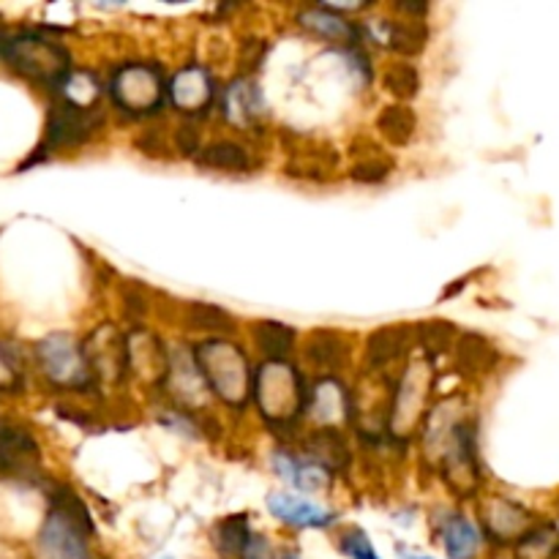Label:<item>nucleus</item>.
<instances>
[{"mask_svg": "<svg viewBox=\"0 0 559 559\" xmlns=\"http://www.w3.org/2000/svg\"><path fill=\"white\" fill-rule=\"evenodd\" d=\"M52 511L36 538L38 559H93V519L85 502L69 486H55Z\"/></svg>", "mask_w": 559, "mask_h": 559, "instance_id": "1", "label": "nucleus"}, {"mask_svg": "<svg viewBox=\"0 0 559 559\" xmlns=\"http://www.w3.org/2000/svg\"><path fill=\"white\" fill-rule=\"evenodd\" d=\"M251 393L254 402L260 404V413L265 424L278 426H293L298 415L309 409L311 391L304 388V377L298 369L284 360H267L260 366L254 377H251Z\"/></svg>", "mask_w": 559, "mask_h": 559, "instance_id": "2", "label": "nucleus"}, {"mask_svg": "<svg viewBox=\"0 0 559 559\" xmlns=\"http://www.w3.org/2000/svg\"><path fill=\"white\" fill-rule=\"evenodd\" d=\"M194 366L200 377H205L211 391L229 407H235V404L240 407L246 402L251 391V371L240 347L211 338L194 349Z\"/></svg>", "mask_w": 559, "mask_h": 559, "instance_id": "3", "label": "nucleus"}, {"mask_svg": "<svg viewBox=\"0 0 559 559\" xmlns=\"http://www.w3.org/2000/svg\"><path fill=\"white\" fill-rule=\"evenodd\" d=\"M0 55L16 74L41 82L47 87H60V82L69 76V52L60 44L47 41L36 33H22V36L3 41Z\"/></svg>", "mask_w": 559, "mask_h": 559, "instance_id": "4", "label": "nucleus"}, {"mask_svg": "<svg viewBox=\"0 0 559 559\" xmlns=\"http://www.w3.org/2000/svg\"><path fill=\"white\" fill-rule=\"evenodd\" d=\"M104 129V112L98 104H82L58 93V102L49 107L47 134L36 153L60 151V147H80L91 142Z\"/></svg>", "mask_w": 559, "mask_h": 559, "instance_id": "5", "label": "nucleus"}, {"mask_svg": "<svg viewBox=\"0 0 559 559\" xmlns=\"http://www.w3.org/2000/svg\"><path fill=\"white\" fill-rule=\"evenodd\" d=\"M167 87L164 76L156 66H123L109 80V98L118 109L142 118V115H156L164 104Z\"/></svg>", "mask_w": 559, "mask_h": 559, "instance_id": "6", "label": "nucleus"}, {"mask_svg": "<svg viewBox=\"0 0 559 559\" xmlns=\"http://www.w3.org/2000/svg\"><path fill=\"white\" fill-rule=\"evenodd\" d=\"M44 377L58 388H85L91 382L85 353L66 333H52L36 347Z\"/></svg>", "mask_w": 559, "mask_h": 559, "instance_id": "7", "label": "nucleus"}, {"mask_svg": "<svg viewBox=\"0 0 559 559\" xmlns=\"http://www.w3.org/2000/svg\"><path fill=\"white\" fill-rule=\"evenodd\" d=\"M167 98L178 112L186 115H205L207 107L216 102V85L213 76L200 66H189V69L178 71L167 87Z\"/></svg>", "mask_w": 559, "mask_h": 559, "instance_id": "8", "label": "nucleus"}, {"mask_svg": "<svg viewBox=\"0 0 559 559\" xmlns=\"http://www.w3.org/2000/svg\"><path fill=\"white\" fill-rule=\"evenodd\" d=\"M267 511H271V516H276L278 522L295 530H322L331 527L338 519L336 513L328 511V508L314 506V502L309 500H300V497L295 495H284V491L267 495Z\"/></svg>", "mask_w": 559, "mask_h": 559, "instance_id": "9", "label": "nucleus"}, {"mask_svg": "<svg viewBox=\"0 0 559 559\" xmlns=\"http://www.w3.org/2000/svg\"><path fill=\"white\" fill-rule=\"evenodd\" d=\"M304 355L314 369L333 374L349 364V338L338 331H331V328H320V331H311L306 336Z\"/></svg>", "mask_w": 559, "mask_h": 559, "instance_id": "10", "label": "nucleus"}, {"mask_svg": "<svg viewBox=\"0 0 559 559\" xmlns=\"http://www.w3.org/2000/svg\"><path fill=\"white\" fill-rule=\"evenodd\" d=\"M413 347V325H382L366 338V364L369 369H385L407 355Z\"/></svg>", "mask_w": 559, "mask_h": 559, "instance_id": "11", "label": "nucleus"}, {"mask_svg": "<svg viewBox=\"0 0 559 559\" xmlns=\"http://www.w3.org/2000/svg\"><path fill=\"white\" fill-rule=\"evenodd\" d=\"M38 464V445L20 426H0V469L27 475Z\"/></svg>", "mask_w": 559, "mask_h": 559, "instance_id": "12", "label": "nucleus"}, {"mask_svg": "<svg viewBox=\"0 0 559 559\" xmlns=\"http://www.w3.org/2000/svg\"><path fill=\"white\" fill-rule=\"evenodd\" d=\"M298 25L306 27L314 36L325 38V41H338V44H358L360 31L347 20V16L338 14L331 5H311L298 14Z\"/></svg>", "mask_w": 559, "mask_h": 559, "instance_id": "13", "label": "nucleus"}, {"mask_svg": "<svg viewBox=\"0 0 559 559\" xmlns=\"http://www.w3.org/2000/svg\"><path fill=\"white\" fill-rule=\"evenodd\" d=\"M273 469L282 475L287 484H293L300 491H320L328 484V469L320 467L314 459L293 456L287 451L273 453Z\"/></svg>", "mask_w": 559, "mask_h": 559, "instance_id": "14", "label": "nucleus"}, {"mask_svg": "<svg viewBox=\"0 0 559 559\" xmlns=\"http://www.w3.org/2000/svg\"><path fill=\"white\" fill-rule=\"evenodd\" d=\"M197 162H200V167L213 169V173H229V175H243L254 169L251 153L235 140L211 142V145L202 147Z\"/></svg>", "mask_w": 559, "mask_h": 559, "instance_id": "15", "label": "nucleus"}, {"mask_svg": "<svg viewBox=\"0 0 559 559\" xmlns=\"http://www.w3.org/2000/svg\"><path fill=\"white\" fill-rule=\"evenodd\" d=\"M448 559H475L480 551V533L464 513H451L440 530Z\"/></svg>", "mask_w": 559, "mask_h": 559, "instance_id": "16", "label": "nucleus"}, {"mask_svg": "<svg viewBox=\"0 0 559 559\" xmlns=\"http://www.w3.org/2000/svg\"><path fill=\"white\" fill-rule=\"evenodd\" d=\"M382 44L404 58H415L429 44V25H424L420 20L382 22Z\"/></svg>", "mask_w": 559, "mask_h": 559, "instance_id": "17", "label": "nucleus"}, {"mask_svg": "<svg viewBox=\"0 0 559 559\" xmlns=\"http://www.w3.org/2000/svg\"><path fill=\"white\" fill-rule=\"evenodd\" d=\"M377 131L393 147H407L418 134V115L409 104H388L377 115Z\"/></svg>", "mask_w": 559, "mask_h": 559, "instance_id": "18", "label": "nucleus"}, {"mask_svg": "<svg viewBox=\"0 0 559 559\" xmlns=\"http://www.w3.org/2000/svg\"><path fill=\"white\" fill-rule=\"evenodd\" d=\"M251 336H254L257 349H260L267 360H287L289 355H293L295 344H298V333H295V328L284 325V322H276V320L257 322Z\"/></svg>", "mask_w": 559, "mask_h": 559, "instance_id": "19", "label": "nucleus"}, {"mask_svg": "<svg viewBox=\"0 0 559 559\" xmlns=\"http://www.w3.org/2000/svg\"><path fill=\"white\" fill-rule=\"evenodd\" d=\"M213 546H216L218 557L222 559H240L243 555L246 544L251 538V527H249V516L246 513H238V516L222 519V522L213 527Z\"/></svg>", "mask_w": 559, "mask_h": 559, "instance_id": "20", "label": "nucleus"}, {"mask_svg": "<svg viewBox=\"0 0 559 559\" xmlns=\"http://www.w3.org/2000/svg\"><path fill=\"white\" fill-rule=\"evenodd\" d=\"M186 325L191 328V331H200V333H233L235 331V317L229 314L227 309H222V306L216 304H200V300H194V304H189V309H186Z\"/></svg>", "mask_w": 559, "mask_h": 559, "instance_id": "21", "label": "nucleus"}, {"mask_svg": "<svg viewBox=\"0 0 559 559\" xmlns=\"http://www.w3.org/2000/svg\"><path fill=\"white\" fill-rule=\"evenodd\" d=\"M227 115H229V120H235V123H240V126L254 123V120L262 115L260 91H257L249 80H238L233 87H229Z\"/></svg>", "mask_w": 559, "mask_h": 559, "instance_id": "22", "label": "nucleus"}, {"mask_svg": "<svg viewBox=\"0 0 559 559\" xmlns=\"http://www.w3.org/2000/svg\"><path fill=\"white\" fill-rule=\"evenodd\" d=\"M382 87L396 98V104L413 102L420 93V71L409 60H396L382 74Z\"/></svg>", "mask_w": 559, "mask_h": 559, "instance_id": "23", "label": "nucleus"}, {"mask_svg": "<svg viewBox=\"0 0 559 559\" xmlns=\"http://www.w3.org/2000/svg\"><path fill=\"white\" fill-rule=\"evenodd\" d=\"M393 173V162L385 156H377V151L371 156L360 158V162L353 164L349 169V180L355 183H366V186H377V183H385Z\"/></svg>", "mask_w": 559, "mask_h": 559, "instance_id": "24", "label": "nucleus"}, {"mask_svg": "<svg viewBox=\"0 0 559 559\" xmlns=\"http://www.w3.org/2000/svg\"><path fill=\"white\" fill-rule=\"evenodd\" d=\"M557 551L559 538L551 527L533 530V533L519 544V559H555Z\"/></svg>", "mask_w": 559, "mask_h": 559, "instance_id": "25", "label": "nucleus"}, {"mask_svg": "<svg viewBox=\"0 0 559 559\" xmlns=\"http://www.w3.org/2000/svg\"><path fill=\"white\" fill-rule=\"evenodd\" d=\"M338 551L349 559H380L377 549L371 546V538L360 527L344 530L342 538H338Z\"/></svg>", "mask_w": 559, "mask_h": 559, "instance_id": "26", "label": "nucleus"}, {"mask_svg": "<svg viewBox=\"0 0 559 559\" xmlns=\"http://www.w3.org/2000/svg\"><path fill=\"white\" fill-rule=\"evenodd\" d=\"M420 333V344H424L429 353H442V349H448L453 344V336H456V325H451V322H424V325L418 328Z\"/></svg>", "mask_w": 559, "mask_h": 559, "instance_id": "27", "label": "nucleus"}, {"mask_svg": "<svg viewBox=\"0 0 559 559\" xmlns=\"http://www.w3.org/2000/svg\"><path fill=\"white\" fill-rule=\"evenodd\" d=\"M175 147H178L183 156H200V131L194 126H180L175 131Z\"/></svg>", "mask_w": 559, "mask_h": 559, "instance_id": "28", "label": "nucleus"}, {"mask_svg": "<svg viewBox=\"0 0 559 559\" xmlns=\"http://www.w3.org/2000/svg\"><path fill=\"white\" fill-rule=\"evenodd\" d=\"M240 559H276V551H273L271 540L265 538L262 533H251L249 544H246L243 555Z\"/></svg>", "mask_w": 559, "mask_h": 559, "instance_id": "29", "label": "nucleus"}, {"mask_svg": "<svg viewBox=\"0 0 559 559\" xmlns=\"http://www.w3.org/2000/svg\"><path fill=\"white\" fill-rule=\"evenodd\" d=\"M136 147H140L145 156H164V153H167V145H164V140L158 131H145V134L136 140Z\"/></svg>", "mask_w": 559, "mask_h": 559, "instance_id": "30", "label": "nucleus"}, {"mask_svg": "<svg viewBox=\"0 0 559 559\" xmlns=\"http://www.w3.org/2000/svg\"><path fill=\"white\" fill-rule=\"evenodd\" d=\"M14 380H16L14 366L9 364V358H5V353H3V349H0V388H9Z\"/></svg>", "mask_w": 559, "mask_h": 559, "instance_id": "31", "label": "nucleus"}, {"mask_svg": "<svg viewBox=\"0 0 559 559\" xmlns=\"http://www.w3.org/2000/svg\"><path fill=\"white\" fill-rule=\"evenodd\" d=\"M396 9L409 16H424L429 11V3H396Z\"/></svg>", "mask_w": 559, "mask_h": 559, "instance_id": "32", "label": "nucleus"}, {"mask_svg": "<svg viewBox=\"0 0 559 559\" xmlns=\"http://www.w3.org/2000/svg\"><path fill=\"white\" fill-rule=\"evenodd\" d=\"M282 559H300V557L298 555H284Z\"/></svg>", "mask_w": 559, "mask_h": 559, "instance_id": "33", "label": "nucleus"}, {"mask_svg": "<svg viewBox=\"0 0 559 559\" xmlns=\"http://www.w3.org/2000/svg\"><path fill=\"white\" fill-rule=\"evenodd\" d=\"M409 559H431V557H409Z\"/></svg>", "mask_w": 559, "mask_h": 559, "instance_id": "34", "label": "nucleus"}, {"mask_svg": "<svg viewBox=\"0 0 559 559\" xmlns=\"http://www.w3.org/2000/svg\"><path fill=\"white\" fill-rule=\"evenodd\" d=\"M162 559H175V557H162Z\"/></svg>", "mask_w": 559, "mask_h": 559, "instance_id": "35", "label": "nucleus"}]
</instances>
